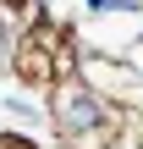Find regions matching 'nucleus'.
Listing matches in <instances>:
<instances>
[{"mask_svg": "<svg viewBox=\"0 0 143 149\" xmlns=\"http://www.w3.org/2000/svg\"><path fill=\"white\" fill-rule=\"evenodd\" d=\"M50 116H55V133H61L66 144H88V138H99V133L116 127V111H110L83 77H61V83H55Z\"/></svg>", "mask_w": 143, "mask_h": 149, "instance_id": "obj_1", "label": "nucleus"}, {"mask_svg": "<svg viewBox=\"0 0 143 149\" xmlns=\"http://www.w3.org/2000/svg\"><path fill=\"white\" fill-rule=\"evenodd\" d=\"M72 61H77V50L55 22H33L28 39L17 44V77H28V83H61V77H72Z\"/></svg>", "mask_w": 143, "mask_h": 149, "instance_id": "obj_2", "label": "nucleus"}, {"mask_svg": "<svg viewBox=\"0 0 143 149\" xmlns=\"http://www.w3.org/2000/svg\"><path fill=\"white\" fill-rule=\"evenodd\" d=\"M0 149H33L28 138H0Z\"/></svg>", "mask_w": 143, "mask_h": 149, "instance_id": "obj_3", "label": "nucleus"}]
</instances>
